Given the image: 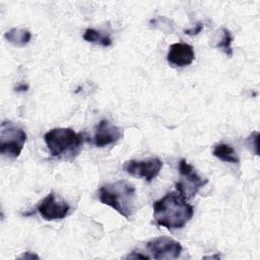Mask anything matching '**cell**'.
<instances>
[{
  "label": "cell",
  "mask_w": 260,
  "mask_h": 260,
  "mask_svg": "<svg viewBox=\"0 0 260 260\" xmlns=\"http://www.w3.org/2000/svg\"><path fill=\"white\" fill-rule=\"evenodd\" d=\"M258 137H259V133L257 131H254L253 133H251V135L247 138V141H246L250 149L252 147L255 148V152L257 155H258Z\"/></svg>",
  "instance_id": "obj_15"
},
{
  "label": "cell",
  "mask_w": 260,
  "mask_h": 260,
  "mask_svg": "<svg viewBox=\"0 0 260 260\" xmlns=\"http://www.w3.org/2000/svg\"><path fill=\"white\" fill-rule=\"evenodd\" d=\"M83 39L86 42L93 43V44H99L103 47H109L112 45V41L110 37L104 35L100 30H96L94 28H87L85 29L83 34Z\"/></svg>",
  "instance_id": "obj_13"
},
{
  "label": "cell",
  "mask_w": 260,
  "mask_h": 260,
  "mask_svg": "<svg viewBox=\"0 0 260 260\" xmlns=\"http://www.w3.org/2000/svg\"><path fill=\"white\" fill-rule=\"evenodd\" d=\"M123 137V131L111 124L108 120H101L98 124L93 136V142L96 147H104L117 142Z\"/></svg>",
  "instance_id": "obj_9"
},
{
  "label": "cell",
  "mask_w": 260,
  "mask_h": 260,
  "mask_svg": "<svg viewBox=\"0 0 260 260\" xmlns=\"http://www.w3.org/2000/svg\"><path fill=\"white\" fill-rule=\"evenodd\" d=\"M27 88H28V86L27 85H24V84H20V85H17L16 87H15V90L16 91H25V90H27Z\"/></svg>",
  "instance_id": "obj_18"
},
{
  "label": "cell",
  "mask_w": 260,
  "mask_h": 260,
  "mask_svg": "<svg viewBox=\"0 0 260 260\" xmlns=\"http://www.w3.org/2000/svg\"><path fill=\"white\" fill-rule=\"evenodd\" d=\"M70 206L62 200H58L53 192L49 193L37 206V211L46 220H59L67 216Z\"/></svg>",
  "instance_id": "obj_8"
},
{
  "label": "cell",
  "mask_w": 260,
  "mask_h": 260,
  "mask_svg": "<svg viewBox=\"0 0 260 260\" xmlns=\"http://www.w3.org/2000/svg\"><path fill=\"white\" fill-rule=\"evenodd\" d=\"M221 30H222V38H221V41L216 45V47L221 49L222 52L228 57H232L233 56V48H232L233 36L231 31L225 27H222Z\"/></svg>",
  "instance_id": "obj_14"
},
{
  "label": "cell",
  "mask_w": 260,
  "mask_h": 260,
  "mask_svg": "<svg viewBox=\"0 0 260 260\" xmlns=\"http://www.w3.org/2000/svg\"><path fill=\"white\" fill-rule=\"evenodd\" d=\"M202 29H203V24L199 22V23L195 24V26H193V27H191L189 29H186L185 34L189 35V36H197Z\"/></svg>",
  "instance_id": "obj_16"
},
{
  "label": "cell",
  "mask_w": 260,
  "mask_h": 260,
  "mask_svg": "<svg viewBox=\"0 0 260 260\" xmlns=\"http://www.w3.org/2000/svg\"><path fill=\"white\" fill-rule=\"evenodd\" d=\"M146 249L154 259H176L183 250L182 245L169 237H157L146 243Z\"/></svg>",
  "instance_id": "obj_7"
},
{
  "label": "cell",
  "mask_w": 260,
  "mask_h": 260,
  "mask_svg": "<svg viewBox=\"0 0 260 260\" xmlns=\"http://www.w3.org/2000/svg\"><path fill=\"white\" fill-rule=\"evenodd\" d=\"M179 174L180 180L176 183V189L186 199L195 196L208 183V180L202 179L185 158L179 161Z\"/></svg>",
  "instance_id": "obj_5"
},
{
  "label": "cell",
  "mask_w": 260,
  "mask_h": 260,
  "mask_svg": "<svg viewBox=\"0 0 260 260\" xmlns=\"http://www.w3.org/2000/svg\"><path fill=\"white\" fill-rule=\"evenodd\" d=\"M99 199L129 219L135 210L136 190L129 182L118 180L103 185L99 190Z\"/></svg>",
  "instance_id": "obj_2"
},
{
  "label": "cell",
  "mask_w": 260,
  "mask_h": 260,
  "mask_svg": "<svg viewBox=\"0 0 260 260\" xmlns=\"http://www.w3.org/2000/svg\"><path fill=\"white\" fill-rule=\"evenodd\" d=\"M44 140L52 156L72 159L80 151L85 140L83 133H76L71 128H54L44 135Z\"/></svg>",
  "instance_id": "obj_3"
},
{
  "label": "cell",
  "mask_w": 260,
  "mask_h": 260,
  "mask_svg": "<svg viewBox=\"0 0 260 260\" xmlns=\"http://www.w3.org/2000/svg\"><path fill=\"white\" fill-rule=\"evenodd\" d=\"M162 168V161L158 157H150L148 159H130L124 162L123 170L132 177L142 178L150 183L159 174Z\"/></svg>",
  "instance_id": "obj_6"
},
{
  "label": "cell",
  "mask_w": 260,
  "mask_h": 260,
  "mask_svg": "<svg viewBox=\"0 0 260 260\" xmlns=\"http://www.w3.org/2000/svg\"><path fill=\"white\" fill-rule=\"evenodd\" d=\"M19 258H24V259H26V258H28V259H32V258H35V259H39V256L38 255H36V254H31L30 252H25L24 254H22Z\"/></svg>",
  "instance_id": "obj_17"
},
{
  "label": "cell",
  "mask_w": 260,
  "mask_h": 260,
  "mask_svg": "<svg viewBox=\"0 0 260 260\" xmlns=\"http://www.w3.org/2000/svg\"><path fill=\"white\" fill-rule=\"evenodd\" d=\"M212 154L213 156L225 162H230V164L240 162V158L238 157L236 150L230 144H225V143L215 144L212 150Z\"/></svg>",
  "instance_id": "obj_12"
},
{
  "label": "cell",
  "mask_w": 260,
  "mask_h": 260,
  "mask_svg": "<svg viewBox=\"0 0 260 260\" xmlns=\"http://www.w3.org/2000/svg\"><path fill=\"white\" fill-rule=\"evenodd\" d=\"M153 219L157 226L169 231L184 228L194 215V208L178 191L168 192L153 202Z\"/></svg>",
  "instance_id": "obj_1"
},
{
  "label": "cell",
  "mask_w": 260,
  "mask_h": 260,
  "mask_svg": "<svg viewBox=\"0 0 260 260\" xmlns=\"http://www.w3.org/2000/svg\"><path fill=\"white\" fill-rule=\"evenodd\" d=\"M195 59L193 47L185 43H175L169 48L167 55L168 62L175 67H185L190 65Z\"/></svg>",
  "instance_id": "obj_10"
},
{
  "label": "cell",
  "mask_w": 260,
  "mask_h": 260,
  "mask_svg": "<svg viewBox=\"0 0 260 260\" xmlns=\"http://www.w3.org/2000/svg\"><path fill=\"white\" fill-rule=\"evenodd\" d=\"M4 38L10 44L17 47H24L27 45L31 39V34L29 30L19 27H13L5 32Z\"/></svg>",
  "instance_id": "obj_11"
},
{
  "label": "cell",
  "mask_w": 260,
  "mask_h": 260,
  "mask_svg": "<svg viewBox=\"0 0 260 260\" xmlns=\"http://www.w3.org/2000/svg\"><path fill=\"white\" fill-rule=\"evenodd\" d=\"M25 131L12 123L3 121L0 126V153L9 158H16L26 142Z\"/></svg>",
  "instance_id": "obj_4"
}]
</instances>
